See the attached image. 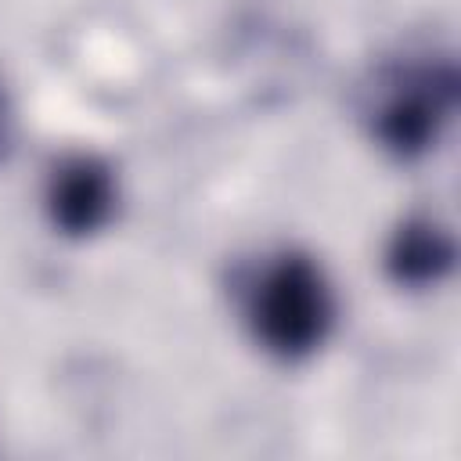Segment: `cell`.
Instances as JSON below:
<instances>
[{
	"instance_id": "1",
	"label": "cell",
	"mask_w": 461,
	"mask_h": 461,
	"mask_svg": "<svg viewBox=\"0 0 461 461\" xmlns=\"http://www.w3.org/2000/svg\"><path fill=\"white\" fill-rule=\"evenodd\" d=\"M249 324L270 357L306 360L335 324V299L321 267L306 252H281L252 288Z\"/></svg>"
},
{
	"instance_id": "2",
	"label": "cell",
	"mask_w": 461,
	"mask_h": 461,
	"mask_svg": "<svg viewBox=\"0 0 461 461\" xmlns=\"http://www.w3.org/2000/svg\"><path fill=\"white\" fill-rule=\"evenodd\" d=\"M385 86L371 130L389 155L403 162L421 158L457 104V68L450 61H421L396 72Z\"/></svg>"
},
{
	"instance_id": "3",
	"label": "cell",
	"mask_w": 461,
	"mask_h": 461,
	"mask_svg": "<svg viewBox=\"0 0 461 461\" xmlns=\"http://www.w3.org/2000/svg\"><path fill=\"white\" fill-rule=\"evenodd\" d=\"M115 176L97 155H68L47 180V216L65 238L97 234L115 212Z\"/></svg>"
},
{
	"instance_id": "4",
	"label": "cell",
	"mask_w": 461,
	"mask_h": 461,
	"mask_svg": "<svg viewBox=\"0 0 461 461\" xmlns=\"http://www.w3.org/2000/svg\"><path fill=\"white\" fill-rule=\"evenodd\" d=\"M457 259L454 234L432 216L403 220L385 245V274L400 288H429L439 285Z\"/></svg>"
},
{
	"instance_id": "5",
	"label": "cell",
	"mask_w": 461,
	"mask_h": 461,
	"mask_svg": "<svg viewBox=\"0 0 461 461\" xmlns=\"http://www.w3.org/2000/svg\"><path fill=\"white\" fill-rule=\"evenodd\" d=\"M7 144H11V108H7V97L0 94V158L7 155Z\"/></svg>"
}]
</instances>
